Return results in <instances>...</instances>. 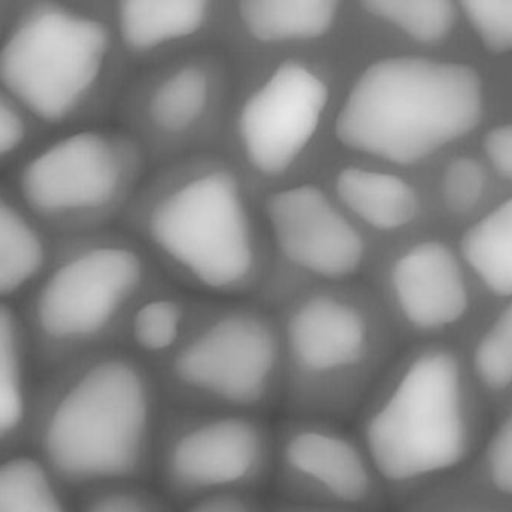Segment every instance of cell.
Segmentation results:
<instances>
[{"instance_id":"2","label":"cell","mask_w":512,"mask_h":512,"mask_svg":"<svg viewBox=\"0 0 512 512\" xmlns=\"http://www.w3.org/2000/svg\"><path fill=\"white\" fill-rule=\"evenodd\" d=\"M483 86L476 69L424 57L367 66L335 121L347 149L412 166L479 126Z\"/></svg>"},{"instance_id":"17","label":"cell","mask_w":512,"mask_h":512,"mask_svg":"<svg viewBox=\"0 0 512 512\" xmlns=\"http://www.w3.org/2000/svg\"><path fill=\"white\" fill-rule=\"evenodd\" d=\"M208 17L202 0H127L118 11L121 39L143 52L198 33Z\"/></svg>"},{"instance_id":"13","label":"cell","mask_w":512,"mask_h":512,"mask_svg":"<svg viewBox=\"0 0 512 512\" xmlns=\"http://www.w3.org/2000/svg\"><path fill=\"white\" fill-rule=\"evenodd\" d=\"M266 214L286 259L315 276H354L364 260L363 237L314 185L274 193Z\"/></svg>"},{"instance_id":"16","label":"cell","mask_w":512,"mask_h":512,"mask_svg":"<svg viewBox=\"0 0 512 512\" xmlns=\"http://www.w3.org/2000/svg\"><path fill=\"white\" fill-rule=\"evenodd\" d=\"M335 187L346 207L376 230L406 227L418 213V195L399 176L346 167L338 173Z\"/></svg>"},{"instance_id":"30","label":"cell","mask_w":512,"mask_h":512,"mask_svg":"<svg viewBox=\"0 0 512 512\" xmlns=\"http://www.w3.org/2000/svg\"><path fill=\"white\" fill-rule=\"evenodd\" d=\"M181 512H268V505L259 494H222L185 506Z\"/></svg>"},{"instance_id":"10","label":"cell","mask_w":512,"mask_h":512,"mask_svg":"<svg viewBox=\"0 0 512 512\" xmlns=\"http://www.w3.org/2000/svg\"><path fill=\"white\" fill-rule=\"evenodd\" d=\"M143 273L140 256L127 248H94L74 257L40 289L34 306L37 331L65 354L91 346L121 317Z\"/></svg>"},{"instance_id":"32","label":"cell","mask_w":512,"mask_h":512,"mask_svg":"<svg viewBox=\"0 0 512 512\" xmlns=\"http://www.w3.org/2000/svg\"><path fill=\"white\" fill-rule=\"evenodd\" d=\"M26 129L22 117L7 101L0 100V158L19 149L25 140Z\"/></svg>"},{"instance_id":"33","label":"cell","mask_w":512,"mask_h":512,"mask_svg":"<svg viewBox=\"0 0 512 512\" xmlns=\"http://www.w3.org/2000/svg\"><path fill=\"white\" fill-rule=\"evenodd\" d=\"M268 512H346L334 511V509L309 508V506L292 505V503L276 502L268 505Z\"/></svg>"},{"instance_id":"12","label":"cell","mask_w":512,"mask_h":512,"mask_svg":"<svg viewBox=\"0 0 512 512\" xmlns=\"http://www.w3.org/2000/svg\"><path fill=\"white\" fill-rule=\"evenodd\" d=\"M121 178L123 164L111 141L98 132H78L31 159L20 188L34 210L66 214L107 204Z\"/></svg>"},{"instance_id":"22","label":"cell","mask_w":512,"mask_h":512,"mask_svg":"<svg viewBox=\"0 0 512 512\" xmlns=\"http://www.w3.org/2000/svg\"><path fill=\"white\" fill-rule=\"evenodd\" d=\"M208 103V80L199 68L179 69L156 88L149 114L156 127L178 133L193 126Z\"/></svg>"},{"instance_id":"6","label":"cell","mask_w":512,"mask_h":512,"mask_svg":"<svg viewBox=\"0 0 512 512\" xmlns=\"http://www.w3.org/2000/svg\"><path fill=\"white\" fill-rule=\"evenodd\" d=\"M274 425L268 416L164 407L153 479L175 508L271 485Z\"/></svg>"},{"instance_id":"1","label":"cell","mask_w":512,"mask_h":512,"mask_svg":"<svg viewBox=\"0 0 512 512\" xmlns=\"http://www.w3.org/2000/svg\"><path fill=\"white\" fill-rule=\"evenodd\" d=\"M164 407L140 358L95 352L63 364L39 387L28 441L69 493L149 483Z\"/></svg>"},{"instance_id":"8","label":"cell","mask_w":512,"mask_h":512,"mask_svg":"<svg viewBox=\"0 0 512 512\" xmlns=\"http://www.w3.org/2000/svg\"><path fill=\"white\" fill-rule=\"evenodd\" d=\"M149 233L159 250L213 291L236 288L253 271L244 198L237 179L224 170L192 179L159 202Z\"/></svg>"},{"instance_id":"18","label":"cell","mask_w":512,"mask_h":512,"mask_svg":"<svg viewBox=\"0 0 512 512\" xmlns=\"http://www.w3.org/2000/svg\"><path fill=\"white\" fill-rule=\"evenodd\" d=\"M239 16L248 33L263 43L314 40L332 30L338 16L334 0H245Z\"/></svg>"},{"instance_id":"3","label":"cell","mask_w":512,"mask_h":512,"mask_svg":"<svg viewBox=\"0 0 512 512\" xmlns=\"http://www.w3.org/2000/svg\"><path fill=\"white\" fill-rule=\"evenodd\" d=\"M387 490L451 470L467 454L461 373L453 355L427 350L378 381L350 422Z\"/></svg>"},{"instance_id":"24","label":"cell","mask_w":512,"mask_h":512,"mask_svg":"<svg viewBox=\"0 0 512 512\" xmlns=\"http://www.w3.org/2000/svg\"><path fill=\"white\" fill-rule=\"evenodd\" d=\"M184 329V309L178 303L167 299L144 303L130 320L133 355L152 370L178 344Z\"/></svg>"},{"instance_id":"14","label":"cell","mask_w":512,"mask_h":512,"mask_svg":"<svg viewBox=\"0 0 512 512\" xmlns=\"http://www.w3.org/2000/svg\"><path fill=\"white\" fill-rule=\"evenodd\" d=\"M392 288L402 318L416 331L447 328L468 308L461 266L442 242H424L399 257Z\"/></svg>"},{"instance_id":"19","label":"cell","mask_w":512,"mask_h":512,"mask_svg":"<svg viewBox=\"0 0 512 512\" xmlns=\"http://www.w3.org/2000/svg\"><path fill=\"white\" fill-rule=\"evenodd\" d=\"M68 493L34 451L0 457V512H75Z\"/></svg>"},{"instance_id":"27","label":"cell","mask_w":512,"mask_h":512,"mask_svg":"<svg viewBox=\"0 0 512 512\" xmlns=\"http://www.w3.org/2000/svg\"><path fill=\"white\" fill-rule=\"evenodd\" d=\"M461 8L488 51H512V0H465Z\"/></svg>"},{"instance_id":"20","label":"cell","mask_w":512,"mask_h":512,"mask_svg":"<svg viewBox=\"0 0 512 512\" xmlns=\"http://www.w3.org/2000/svg\"><path fill=\"white\" fill-rule=\"evenodd\" d=\"M462 254L496 295H512V198L474 224L462 239Z\"/></svg>"},{"instance_id":"9","label":"cell","mask_w":512,"mask_h":512,"mask_svg":"<svg viewBox=\"0 0 512 512\" xmlns=\"http://www.w3.org/2000/svg\"><path fill=\"white\" fill-rule=\"evenodd\" d=\"M271 485L280 502L346 512H376L386 494L350 424L306 416L274 424Z\"/></svg>"},{"instance_id":"5","label":"cell","mask_w":512,"mask_h":512,"mask_svg":"<svg viewBox=\"0 0 512 512\" xmlns=\"http://www.w3.org/2000/svg\"><path fill=\"white\" fill-rule=\"evenodd\" d=\"M283 415L350 424L380 381L369 314L352 300L317 294L295 305L282 331Z\"/></svg>"},{"instance_id":"11","label":"cell","mask_w":512,"mask_h":512,"mask_svg":"<svg viewBox=\"0 0 512 512\" xmlns=\"http://www.w3.org/2000/svg\"><path fill=\"white\" fill-rule=\"evenodd\" d=\"M329 101L326 83L302 63L280 65L245 101L240 140L259 173H285L315 137Z\"/></svg>"},{"instance_id":"28","label":"cell","mask_w":512,"mask_h":512,"mask_svg":"<svg viewBox=\"0 0 512 512\" xmlns=\"http://www.w3.org/2000/svg\"><path fill=\"white\" fill-rule=\"evenodd\" d=\"M487 176L482 166L471 158H459L447 167L442 179L445 204L457 213L470 211L482 198Z\"/></svg>"},{"instance_id":"23","label":"cell","mask_w":512,"mask_h":512,"mask_svg":"<svg viewBox=\"0 0 512 512\" xmlns=\"http://www.w3.org/2000/svg\"><path fill=\"white\" fill-rule=\"evenodd\" d=\"M361 5L421 43L441 42L456 22V7L448 0H369Z\"/></svg>"},{"instance_id":"26","label":"cell","mask_w":512,"mask_h":512,"mask_svg":"<svg viewBox=\"0 0 512 512\" xmlns=\"http://www.w3.org/2000/svg\"><path fill=\"white\" fill-rule=\"evenodd\" d=\"M474 369L485 386L503 390L512 384V303L493 328L483 335L474 352Z\"/></svg>"},{"instance_id":"25","label":"cell","mask_w":512,"mask_h":512,"mask_svg":"<svg viewBox=\"0 0 512 512\" xmlns=\"http://www.w3.org/2000/svg\"><path fill=\"white\" fill-rule=\"evenodd\" d=\"M75 512H176L149 483H112L80 494Z\"/></svg>"},{"instance_id":"7","label":"cell","mask_w":512,"mask_h":512,"mask_svg":"<svg viewBox=\"0 0 512 512\" xmlns=\"http://www.w3.org/2000/svg\"><path fill=\"white\" fill-rule=\"evenodd\" d=\"M107 51L109 34L97 20L57 8L34 11L0 48V83L31 114L57 123L94 88Z\"/></svg>"},{"instance_id":"31","label":"cell","mask_w":512,"mask_h":512,"mask_svg":"<svg viewBox=\"0 0 512 512\" xmlns=\"http://www.w3.org/2000/svg\"><path fill=\"white\" fill-rule=\"evenodd\" d=\"M483 150L497 173L512 179V124L491 129L483 138Z\"/></svg>"},{"instance_id":"4","label":"cell","mask_w":512,"mask_h":512,"mask_svg":"<svg viewBox=\"0 0 512 512\" xmlns=\"http://www.w3.org/2000/svg\"><path fill=\"white\" fill-rule=\"evenodd\" d=\"M152 372L170 409L269 416L282 407V337L257 312H225L184 329Z\"/></svg>"},{"instance_id":"21","label":"cell","mask_w":512,"mask_h":512,"mask_svg":"<svg viewBox=\"0 0 512 512\" xmlns=\"http://www.w3.org/2000/svg\"><path fill=\"white\" fill-rule=\"evenodd\" d=\"M45 257L39 234L0 195V297L30 283L42 269Z\"/></svg>"},{"instance_id":"29","label":"cell","mask_w":512,"mask_h":512,"mask_svg":"<svg viewBox=\"0 0 512 512\" xmlns=\"http://www.w3.org/2000/svg\"><path fill=\"white\" fill-rule=\"evenodd\" d=\"M488 465L494 487L512 496V413L500 425L491 441Z\"/></svg>"},{"instance_id":"15","label":"cell","mask_w":512,"mask_h":512,"mask_svg":"<svg viewBox=\"0 0 512 512\" xmlns=\"http://www.w3.org/2000/svg\"><path fill=\"white\" fill-rule=\"evenodd\" d=\"M37 392L19 317L7 303H0V457L30 438Z\"/></svg>"}]
</instances>
